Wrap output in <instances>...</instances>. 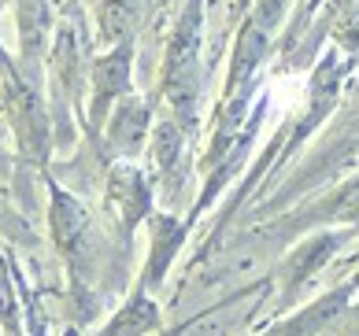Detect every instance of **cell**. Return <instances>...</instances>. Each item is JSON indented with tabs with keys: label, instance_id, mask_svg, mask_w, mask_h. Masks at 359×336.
Masks as SVG:
<instances>
[{
	"label": "cell",
	"instance_id": "obj_2",
	"mask_svg": "<svg viewBox=\"0 0 359 336\" xmlns=\"http://www.w3.org/2000/svg\"><path fill=\"white\" fill-rule=\"evenodd\" d=\"M4 74H8V104H11V115H15L22 152L30 159H45L48 155V133H52L45 104H41V97H37L30 78L15 74V66L4 63Z\"/></svg>",
	"mask_w": 359,
	"mask_h": 336
},
{
	"label": "cell",
	"instance_id": "obj_11",
	"mask_svg": "<svg viewBox=\"0 0 359 336\" xmlns=\"http://www.w3.org/2000/svg\"><path fill=\"white\" fill-rule=\"evenodd\" d=\"M185 144V130L175 122V118H167V122L156 126V141H152V159L159 170H170L178 163V152Z\"/></svg>",
	"mask_w": 359,
	"mask_h": 336
},
{
	"label": "cell",
	"instance_id": "obj_8",
	"mask_svg": "<svg viewBox=\"0 0 359 336\" xmlns=\"http://www.w3.org/2000/svg\"><path fill=\"white\" fill-rule=\"evenodd\" d=\"M48 30H52L48 0H19V48H22V63L26 66L41 63Z\"/></svg>",
	"mask_w": 359,
	"mask_h": 336
},
{
	"label": "cell",
	"instance_id": "obj_14",
	"mask_svg": "<svg viewBox=\"0 0 359 336\" xmlns=\"http://www.w3.org/2000/svg\"><path fill=\"white\" fill-rule=\"evenodd\" d=\"M334 218H359V178L337 196L334 204Z\"/></svg>",
	"mask_w": 359,
	"mask_h": 336
},
{
	"label": "cell",
	"instance_id": "obj_7",
	"mask_svg": "<svg viewBox=\"0 0 359 336\" xmlns=\"http://www.w3.org/2000/svg\"><path fill=\"white\" fill-rule=\"evenodd\" d=\"M108 200H111V207L118 211L123 225L130 230L134 222H141L144 214H149L152 192H149V181H144L137 170L115 167V170H111V185H108Z\"/></svg>",
	"mask_w": 359,
	"mask_h": 336
},
{
	"label": "cell",
	"instance_id": "obj_4",
	"mask_svg": "<svg viewBox=\"0 0 359 336\" xmlns=\"http://www.w3.org/2000/svg\"><path fill=\"white\" fill-rule=\"evenodd\" d=\"M82 63H86V34L82 26L71 22L63 26L52 48V82H56V122H63L71 111V104L82 89Z\"/></svg>",
	"mask_w": 359,
	"mask_h": 336
},
{
	"label": "cell",
	"instance_id": "obj_6",
	"mask_svg": "<svg viewBox=\"0 0 359 336\" xmlns=\"http://www.w3.org/2000/svg\"><path fill=\"white\" fill-rule=\"evenodd\" d=\"M149 104L137 100V97H126L111 107V115L104 118L108 122V152L111 155H137L144 137H149Z\"/></svg>",
	"mask_w": 359,
	"mask_h": 336
},
{
	"label": "cell",
	"instance_id": "obj_1",
	"mask_svg": "<svg viewBox=\"0 0 359 336\" xmlns=\"http://www.w3.org/2000/svg\"><path fill=\"white\" fill-rule=\"evenodd\" d=\"M163 97L175 107V122L189 133L196 126V100H201V0L185 4L178 30L167 45Z\"/></svg>",
	"mask_w": 359,
	"mask_h": 336
},
{
	"label": "cell",
	"instance_id": "obj_13",
	"mask_svg": "<svg viewBox=\"0 0 359 336\" xmlns=\"http://www.w3.org/2000/svg\"><path fill=\"white\" fill-rule=\"evenodd\" d=\"M337 248V240L334 237H323V240H315V244H308L297 259H292V270H289V288H297L304 277H311L318 266H323L330 259V251Z\"/></svg>",
	"mask_w": 359,
	"mask_h": 336
},
{
	"label": "cell",
	"instance_id": "obj_3",
	"mask_svg": "<svg viewBox=\"0 0 359 336\" xmlns=\"http://www.w3.org/2000/svg\"><path fill=\"white\" fill-rule=\"evenodd\" d=\"M130 66H134V41H118L108 56L93 63V104H89V122L93 130L104 126L108 111L130 92Z\"/></svg>",
	"mask_w": 359,
	"mask_h": 336
},
{
	"label": "cell",
	"instance_id": "obj_12",
	"mask_svg": "<svg viewBox=\"0 0 359 336\" xmlns=\"http://www.w3.org/2000/svg\"><path fill=\"white\" fill-rule=\"evenodd\" d=\"M156 230H159V237H156V244H152V266H149V285L152 281H159L163 277V270H167V259L175 255V248H178V240H182V225L178 222H170V218H159L156 222Z\"/></svg>",
	"mask_w": 359,
	"mask_h": 336
},
{
	"label": "cell",
	"instance_id": "obj_9",
	"mask_svg": "<svg viewBox=\"0 0 359 336\" xmlns=\"http://www.w3.org/2000/svg\"><path fill=\"white\" fill-rule=\"evenodd\" d=\"M144 4H149V0H100V4H97L100 41L111 45V41H118V37H126L137 26Z\"/></svg>",
	"mask_w": 359,
	"mask_h": 336
},
{
	"label": "cell",
	"instance_id": "obj_10",
	"mask_svg": "<svg viewBox=\"0 0 359 336\" xmlns=\"http://www.w3.org/2000/svg\"><path fill=\"white\" fill-rule=\"evenodd\" d=\"M156 321H159V311L144 300V295H137V300L130 303L108 329H104V336H141V332H149Z\"/></svg>",
	"mask_w": 359,
	"mask_h": 336
},
{
	"label": "cell",
	"instance_id": "obj_5",
	"mask_svg": "<svg viewBox=\"0 0 359 336\" xmlns=\"http://www.w3.org/2000/svg\"><path fill=\"white\" fill-rule=\"evenodd\" d=\"M52 233H56L63 255H67L74 262V270H78L89 244H93L89 240V218H86L82 204H78L74 196H67L63 189H56V185H52Z\"/></svg>",
	"mask_w": 359,
	"mask_h": 336
}]
</instances>
